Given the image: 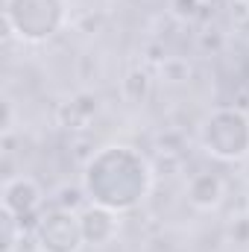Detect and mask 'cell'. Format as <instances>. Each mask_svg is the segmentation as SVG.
<instances>
[{"mask_svg": "<svg viewBox=\"0 0 249 252\" xmlns=\"http://www.w3.org/2000/svg\"><path fill=\"white\" fill-rule=\"evenodd\" d=\"M32 241L38 252H79L85 247L79 211L62 205L44 211L32 226Z\"/></svg>", "mask_w": 249, "mask_h": 252, "instance_id": "cell-4", "label": "cell"}, {"mask_svg": "<svg viewBox=\"0 0 249 252\" xmlns=\"http://www.w3.org/2000/svg\"><path fill=\"white\" fill-rule=\"evenodd\" d=\"M147 94H150V76H147V70H129L124 79V97L129 103H144L147 100Z\"/></svg>", "mask_w": 249, "mask_h": 252, "instance_id": "cell-8", "label": "cell"}, {"mask_svg": "<svg viewBox=\"0 0 249 252\" xmlns=\"http://www.w3.org/2000/svg\"><path fill=\"white\" fill-rule=\"evenodd\" d=\"M6 27L24 41H44L64 24V0H6Z\"/></svg>", "mask_w": 249, "mask_h": 252, "instance_id": "cell-2", "label": "cell"}, {"mask_svg": "<svg viewBox=\"0 0 249 252\" xmlns=\"http://www.w3.org/2000/svg\"><path fill=\"white\" fill-rule=\"evenodd\" d=\"M187 73H190V67H187L185 59L170 56V59L161 62V79H167V82H185Z\"/></svg>", "mask_w": 249, "mask_h": 252, "instance_id": "cell-9", "label": "cell"}, {"mask_svg": "<svg viewBox=\"0 0 249 252\" xmlns=\"http://www.w3.org/2000/svg\"><path fill=\"white\" fill-rule=\"evenodd\" d=\"M150 179L153 176H150V167H147L144 156L132 153V147H129V156L124 161L121 176H106L94 167H85L82 185H85V193H88L91 202L106 205L112 211H126V208H135L147 196Z\"/></svg>", "mask_w": 249, "mask_h": 252, "instance_id": "cell-1", "label": "cell"}, {"mask_svg": "<svg viewBox=\"0 0 249 252\" xmlns=\"http://www.w3.org/2000/svg\"><path fill=\"white\" fill-rule=\"evenodd\" d=\"M223 196H226V182L217 173H196V176H190V182H187V199L196 208L211 211V208H217L223 202Z\"/></svg>", "mask_w": 249, "mask_h": 252, "instance_id": "cell-7", "label": "cell"}, {"mask_svg": "<svg viewBox=\"0 0 249 252\" xmlns=\"http://www.w3.org/2000/svg\"><path fill=\"white\" fill-rule=\"evenodd\" d=\"M202 9V0H170V12L179 21H193Z\"/></svg>", "mask_w": 249, "mask_h": 252, "instance_id": "cell-10", "label": "cell"}, {"mask_svg": "<svg viewBox=\"0 0 249 252\" xmlns=\"http://www.w3.org/2000/svg\"><path fill=\"white\" fill-rule=\"evenodd\" d=\"M202 147L214 158H249V118L238 109H217L202 126Z\"/></svg>", "mask_w": 249, "mask_h": 252, "instance_id": "cell-3", "label": "cell"}, {"mask_svg": "<svg viewBox=\"0 0 249 252\" xmlns=\"http://www.w3.org/2000/svg\"><path fill=\"white\" fill-rule=\"evenodd\" d=\"M121 211H112L106 205H85L79 211V223H82V238L88 247H106L118 238V229H121Z\"/></svg>", "mask_w": 249, "mask_h": 252, "instance_id": "cell-6", "label": "cell"}, {"mask_svg": "<svg viewBox=\"0 0 249 252\" xmlns=\"http://www.w3.org/2000/svg\"><path fill=\"white\" fill-rule=\"evenodd\" d=\"M44 190L32 176H12L3 182V211L24 220L30 214H35L41 208Z\"/></svg>", "mask_w": 249, "mask_h": 252, "instance_id": "cell-5", "label": "cell"}]
</instances>
